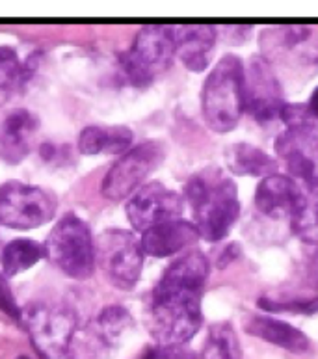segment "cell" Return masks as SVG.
<instances>
[{
  "label": "cell",
  "mask_w": 318,
  "mask_h": 359,
  "mask_svg": "<svg viewBox=\"0 0 318 359\" xmlns=\"http://www.w3.org/2000/svg\"><path fill=\"white\" fill-rule=\"evenodd\" d=\"M56 199L45 188L10 181L0 187V224L13 229H34L53 220Z\"/></svg>",
  "instance_id": "ba28073f"
},
{
  "label": "cell",
  "mask_w": 318,
  "mask_h": 359,
  "mask_svg": "<svg viewBox=\"0 0 318 359\" xmlns=\"http://www.w3.org/2000/svg\"><path fill=\"white\" fill-rule=\"evenodd\" d=\"M64 359H75V358H67V355H65V358Z\"/></svg>",
  "instance_id": "1f68e13d"
},
{
  "label": "cell",
  "mask_w": 318,
  "mask_h": 359,
  "mask_svg": "<svg viewBox=\"0 0 318 359\" xmlns=\"http://www.w3.org/2000/svg\"><path fill=\"white\" fill-rule=\"evenodd\" d=\"M95 263L116 289L130 290L141 276L144 250L130 231L106 229L95 242Z\"/></svg>",
  "instance_id": "8992f818"
},
{
  "label": "cell",
  "mask_w": 318,
  "mask_h": 359,
  "mask_svg": "<svg viewBox=\"0 0 318 359\" xmlns=\"http://www.w3.org/2000/svg\"><path fill=\"white\" fill-rule=\"evenodd\" d=\"M313 269H314V273H317V278H318V252H317V255H314V261H313Z\"/></svg>",
  "instance_id": "f546056e"
},
{
  "label": "cell",
  "mask_w": 318,
  "mask_h": 359,
  "mask_svg": "<svg viewBox=\"0 0 318 359\" xmlns=\"http://www.w3.org/2000/svg\"><path fill=\"white\" fill-rule=\"evenodd\" d=\"M19 359H30V358H25V355H21V358H19Z\"/></svg>",
  "instance_id": "4dcf8cb0"
},
{
  "label": "cell",
  "mask_w": 318,
  "mask_h": 359,
  "mask_svg": "<svg viewBox=\"0 0 318 359\" xmlns=\"http://www.w3.org/2000/svg\"><path fill=\"white\" fill-rule=\"evenodd\" d=\"M203 359H242L240 344L237 333L229 322H218L211 326L209 339H207Z\"/></svg>",
  "instance_id": "7402d4cb"
},
{
  "label": "cell",
  "mask_w": 318,
  "mask_h": 359,
  "mask_svg": "<svg viewBox=\"0 0 318 359\" xmlns=\"http://www.w3.org/2000/svg\"><path fill=\"white\" fill-rule=\"evenodd\" d=\"M141 359H200L195 352L186 348L184 344H158L153 348L146 350Z\"/></svg>",
  "instance_id": "484cf974"
},
{
  "label": "cell",
  "mask_w": 318,
  "mask_h": 359,
  "mask_svg": "<svg viewBox=\"0 0 318 359\" xmlns=\"http://www.w3.org/2000/svg\"><path fill=\"white\" fill-rule=\"evenodd\" d=\"M227 166L242 177H268L277 170L275 158L251 144H233L226 153Z\"/></svg>",
  "instance_id": "ac0fdd59"
},
{
  "label": "cell",
  "mask_w": 318,
  "mask_h": 359,
  "mask_svg": "<svg viewBox=\"0 0 318 359\" xmlns=\"http://www.w3.org/2000/svg\"><path fill=\"white\" fill-rule=\"evenodd\" d=\"M175 56L172 27L151 25L136 36L132 47L119 56L125 75L134 86H147L172 65Z\"/></svg>",
  "instance_id": "5b68a950"
},
{
  "label": "cell",
  "mask_w": 318,
  "mask_h": 359,
  "mask_svg": "<svg viewBox=\"0 0 318 359\" xmlns=\"http://www.w3.org/2000/svg\"><path fill=\"white\" fill-rule=\"evenodd\" d=\"M175 54L184 67L200 73L209 65L212 47L218 38V30L211 25H183L172 27Z\"/></svg>",
  "instance_id": "9a60e30c"
},
{
  "label": "cell",
  "mask_w": 318,
  "mask_h": 359,
  "mask_svg": "<svg viewBox=\"0 0 318 359\" xmlns=\"http://www.w3.org/2000/svg\"><path fill=\"white\" fill-rule=\"evenodd\" d=\"M194 225L201 238L220 242L240 215L237 184L218 168H205L188 179L184 187Z\"/></svg>",
  "instance_id": "7a4b0ae2"
},
{
  "label": "cell",
  "mask_w": 318,
  "mask_h": 359,
  "mask_svg": "<svg viewBox=\"0 0 318 359\" xmlns=\"http://www.w3.org/2000/svg\"><path fill=\"white\" fill-rule=\"evenodd\" d=\"M200 231L192 222L170 220L141 233V250L151 257H170L200 241Z\"/></svg>",
  "instance_id": "5bb4252c"
},
{
  "label": "cell",
  "mask_w": 318,
  "mask_h": 359,
  "mask_svg": "<svg viewBox=\"0 0 318 359\" xmlns=\"http://www.w3.org/2000/svg\"><path fill=\"white\" fill-rule=\"evenodd\" d=\"M307 108H309V112H311V116H313L314 121H318V88L313 91L311 99H309Z\"/></svg>",
  "instance_id": "f1b7e54d"
},
{
  "label": "cell",
  "mask_w": 318,
  "mask_h": 359,
  "mask_svg": "<svg viewBox=\"0 0 318 359\" xmlns=\"http://www.w3.org/2000/svg\"><path fill=\"white\" fill-rule=\"evenodd\" d=\"M164 156V145L158 142H144L127 151L104 177L101 187L104 198L119 201L132 196L141 187V182L160 166Z\"/></svg>",
  "instance_id": "9c48e42d"
},
{
  "label": "cell",
  "mask_w": 318,
  "mask_h": 359,
  "mask_svg": "<svg viewBox=\"0 0 318 359\" xmlns=\"http://www.w3.org/2000/svg\"><path fill=\"white\" fill-rule=\"evenodd\" d=\"M28 67L19 62L13 48L0 47V104H4L17 88L27 81Z\"/></svg>",
  "instance_id": "cb8c5ba5"
},
{
  "label": "cell",
  "mask_w": 318,
  "mask_h": 359,
  "mask_svg": "<svg viewBox=\"0 0 318 359\" xmlns=\"http://www.w3.org/2000/svg\"><path fill=\"white\" fill-rule=\"evenodd\" d=\"M303 199L296 182L281 173H272L259 182L255 190V205L268 218H292Z\"/></svg>",
  "instance_id": "4fadbf2b"
},
{
  "label": "cell",
  "mask_w": 318,
  "mask_h": 359,
  "mask_svg": "<svg viewBox=\"0 0 318 359\" xmlns=\"http://www.w3.org/2000/svg\"><path fill=\"white\" fill-rule=\"evenodd\" d=\"M275 153L294 177L318 188V125L286 127L275 140Z\"/></svg>",
  "instance_id": "8fae6325"
},
{
  "label": "cell",
  "mask_w": 318,
  "mask_h": 359,
  "mask_svg": "<svg viewBox=\"0 0 318 359\" xmlns=\"http://www.w3.org/2000/svg\"><path fill=\"white\" fill-rule=\"evenodd\" d=\"M244 327L249 335L263 339L266 343L275 344L294 354H302L309 348V339L298 327L274 316L249 315L248 320H244Z\"/></svg>",
  "instance_id": "e0dca14e"
},
{
  "label": "cell",
  "mask_w": 318,
  "mask_h": 359,
  "mask_svg": "<svg viewBox=\"0 0 318 359\" xmlns=\"http://www.w3.org/2000/svg\"><path fill=\"white\" fill-rule=\"evenodd\" d=\"M201 108L207 125L216 133H229L244 114V64L226 54L207 76L201 91Z\"/></svg>",
  "instance_id": "3957f363"
},
{
  "label": "cell",
  "mask_w": 318,
  "mask_h": 359,
  "mask_svg": "<svg viewBox=\"0 0 318 359\" xmlns=\"http://www.w3.org/2000/svg\"><path fill=\"white\" fill-rule=\"evenodd\" d=\"M279 119H283V123L286 127H294V125H303V123H314L313 116L309 112L307 104H285L281 108Z\"/></svg>",
  "instance_id": "4316f807"
},
{
  "label": "cell",
  "mask_w": 318,
  "mask_h": 359,
  "mask_svg": "<svg viewBox=\"0 0 318 359\" xmlns=\"http://www.w3.org/2000/svg\"><path fill=\"white\" fill-rule=\"evenodd\" d=\"M36 118L28 110H15L0 125V156L10 164L21 162L30 153Z\"/></svg>",
  "instance_id": "2e32d148"
},
{
  "label": "cell",
  "mask_w": 318,
  "mask_h": 359,
  "mask_svg": "<svg viewBox=\"0 0 318 359\" xmlns=\"http://www.w3.org/2000/svg\"><path fill=\"white\" fill-rule=\"evenodd\" d=\"M0 309L10 316V318L21 322V309L17 307L15 296H13V292H11L8 278H6L2 272H0Z\"/></svg>",
  "instance_id": "83f0119b"
},
{
  "label": "cell",
  "mask_w": 318,
  "mask_h": 359,
  "mask_svg": "<svg viewBox=\"0 0 318 359\" xmlns=\"http://www.w3.org/2000/svg\"><path fill=\"white\" fill-rule=\"evenodd\" d=\"M43 257V248L30 238L11 241L2 250V270L4 276H17L25 270L32 269L39 259Z\"/></svg>",
  "instance_id": "ffe728a7"
},
{
  "label": "cell",
  "mask_w": 318,
  "mask_h": 359,
  "mask_svg": "<svg viewBox=\"0 0 318 359\" xmlns=\"http://www.w3.org/2000/svg\"><path fill=\"white\" fill-rule=\"evenodd\" d=\"M209 278V261L192 250L175 259L153 290L149 332L158 344H184L203 324L201 296Z\"/></svg>",
  "instance_id": "6da1fadb"
},
{
  "label": "cell",
  "mask_w": 318,
  "mask_h": 359,
  "mask_svg": "<svg viewBox=\"0 0 318 359\" xmlns=\"http://www.w3.org/2000/svg\"><path fill=\"white\" fill-rule=\"evenodd\" d=\"M261 309L270 313H300L313 315L318 311V294L313 296H292V298H268L263 296L257 300Z\"/></svg>",
  "instance_id": "d4e9b609"
},
{
  "label": "cell",
  "mask_w": 318,
  "mask_h": 359,
  "mask_svg": "<svg viewBox=\"0 0 318 359\" xmlns=\"http://www.w3.org/2000/svg\"><path fill=\"white\" fill-rule=\"evenodd\" d=\"M132 144V133L127 127H86L78 138V149L84 155L123 153Z\"/></svg>",
  "instance_id": "d6986e66"
},
{
  "label": "cell",
  "mask_w": 318,
  "mask_h": 359,
  "mask_svg": "<svg viewBox=\"0 0 318 359\" xmlns=\"http://www.w3.org/2000/svg\"><path fill=\"white\" fill-rule=\"evenodd\" d=\"M183 212V199L160 182H147L140 187L127 203V218L136 231L151 229L170 220H179Z\"/></svg>",
  "instance_id": "7c38bea8"
},
{
  "label": "cell",
  "mask_w": 318,
  "mask_h": 359,
  "mask_svg": "<svg viewBox=\"0 0 318 359\" xmlns=\"http://www.w3.org/2000/svg\"><path fill=\"white\" fill-rule=\"evenodd\" d=\"M294 235L305 244H318V190L303 196L302 203L291 218Z\"/></svg>",
  "instance_id": "603a6c76"
},
{
  "label": "cell",
  "mask_w": 318,
  "mask_h": 359,
  "mask_svg": "<svg viewBox=\"0 0 318 359\" xmlns=\"http://www.w3.org/2000/svg\"><path fill=\"white\" fill-rule=\"evenodd\" d=\"M283 102L277 76L265 56H254L244 67V110L259 123L279 118Z\"/></svg>",
  "instance_id": "30bf717a"
},
{
  "label": "cell",
  "mask_w": 318,
  "mask_h": 359,
  "mask_svg": "<svg viewBox=\"0 0 318 359\" xmlns=\"http://www.w3.org/2000/svg\"><path fill=\"white\" fill-rule=\"evenodd\" d=\"M130 326H132V318L125 307L108 306L93 322V332L103 344H116L127 335Z\"/></svg>",
  "instance_id": "44dd1931"
},
{
  "label": "cell",
  "mask_w": 318,
  "mask_h": 359,
  "mask_svg": "<svg viewBox=\"0 0 318 359\" xmlns=\"http://www.w3.org/2000/svg\"><path fill=\"white\" fill-rule=\"evenodd\" d=\"M45 257L73 279H88L95 269V242L84 222L65 215L50 231L43 246Z\"/></svg>",
  "instance_id": "277c9868"
},
{
  "label": "cell",
  "mask_w": 318,
  "mask_h": 359,
  "mask_svg": "<svg viewBox=\"0 0 318 359\" xmlns=\"http://www.w3.org/2000/svg\"><path fill=\"white\" fill-rule=\"evenodd\" d=\"M21 322L28 330L34 348L43 359H64L75 335L73 311L58 306L36 304L21 311Z\"/></svg>",
  "instance_id": "52a82bcc"
}]
</instances>
